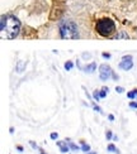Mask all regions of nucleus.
<instances>
[{"label":"nucleus","instance_id":"nucleus-1","mask_svg":"<svg viewBox=\"0 0 137 154\" xmlns=\"http://www.w3.org/2000/svg\"><path fill=\"white\" fill-rule=\"evenodd\" d=\"M22 23L21 20L11 15V14H4L0 19V37L3 39H14L21 33Z\"/></svg>","mask_w":137,"mask_h":154},{"label":"nucleus","instance_id":"nucleus-2","mask_svg":"<svg viewBox=\"0 0 137 154\" xmlns=\"http://www.w3.org/2000/svg\"><path fill=\"white\" fill-rule=\"evenodd\" d=\"M60 37L62 39H77L79 35V29L77 25L73 20H65L60 23Z\"/></svg>","mask_w":137,"mask_h":154},{"label":"nucleus","instance_id":"nucleus-3","mask_svg":"<svg viewBox=\"0 0 137 154\" xmlns=\"http://www.w3.org/2000/svg\"><path fill=\"white\" fill-rule=\"evenodd\" d=\"M95 30L102 37H110L116 32V23L110 18H102L96 22Z\"/></svg>","mask_w":137,"mask_h":154},{"label":"nucleus","instance_id":"nucleus-4","mask_svg":"<svg viewBox=\"0 0 137 154\" xmlns=\"http://www.w3.org/2000/svg\"><path fill=\"white\" fill-rule=\"evenodd\" d=\"M64 10H65V0H54V5H52L50 19L51 20L60 19L61 15L64 14Z\"/></svg>","mask_w":137,"mask_h":154},{"label":"nucleus","instance_id":"nucleus-5","mask_svg":"<svg viewBox=\"0 0 137 154\" xmlns=\"http://www.w3.org/2000/svg\"><path fill=\"white\" fill-rule=\"evenodd\" d=\"M112 72H113V69L110 68V66L106 65V63L99 66V77L102 81H107L108 79H110L112 77Z\"/></svg>","mask_w":137,"mask_h":154},{"label":"nucleus","instance_id":"nucleus-6","mask_svg":"<svg viewBox=\"0 0 137 154\" xmlns=\"http://www.w3.org/2000/svg\"><path fill=\"white\" fill-rule=\"evenodd\" d=\"M76 65H77V67H79L83 72H85V73H93V72L95 71V68H96V65H95L94 62H91L90 65H86V66H81V65H80V62L77 61Z\"/></svg>","mask_w":137,"mask_h":154},{"label":"nucleus","instance_id":"nucleus-7","mask_svg":"<svg viewBox=\"0 0 137 154\" xmlns=\"http://www.w3.org/2000/svg\"><path fill=\"white\" fill-rule=\"evenodd\" d=\"M133 67V61L132 60H122L119 63V68L125 69V71H129Z\"/></svg>","mask_w":137,"mask_h":154},{"label":"nucleus","instance_id":"nucleus-8","mask_svg":"<svg viewBox=\"0 0 137 154\" xmlns=\"http://www.w3.org/2000/svg\"><path fill=\"white\" fill-rule=\"evenodd\" d=\"M56 144H57L58 148H60L61 153H67L69 149H70V146H69V144H67L66 140H65V142H56Z\"/></svg>","mask_w":137,"mask_h":154},{"label":"nucleus","instance_id":"nucleus-9","mask_svg":"<svg viewBox=\"0 0 137 154\" xmlns=\"http://www.w3.org/2000/svg\"><path fill=\"white\" fill-rule=\"evenodd\" d=\"M25 66H27V62H25V61H19V62L17 63L15 71H17L18 73H22V72L24 71V68H25Z\"/></svg>","mask_w":137,"mask_h":154},{"label":"nucleus","instance_id":"nucleus-10","mask_svg":"<svg viewBox=\"0 0 137 154\" xmlns=\"http://www.w3.org/2000/svg\"><path fill=\"white\" fill-rule=\"evenodd\" d=\"M121 38H125V39H128V38H129V35L126 33L125 30H121L119 33H117V34L113 37V39H121Z\"/></svg>","mask_w":137,"mask_h":154},{"label":"nucleus","instance_id":"nucleus-11","mask_svg":"<svg viewBox=\"0 0 137 154\" xmlns=\"http://www.w3.org/2000/svg\"><path fill=\"white\" fill-rule=\"evenodd\" d=\"M66 142H67V144H69V146H70V149H71V150H74V152H77V150L80 149L79 146H77V145H76L75 143H73V142H71L70 139H66Z\"/></svg>","mask_w":137,"mask_h":154},{"label":"nucleus","instance_id":"nucleus-12","mask_svg":"<svg viewBox=\"0 0 137 154\" xmlns=\"http://www.w3.org/2000/svg\"><path fill=\"white\" fill-rule=\"evenodd\" d=\"M80 143H81V150L85 152V153H89V152H90V145L86 144L85 142H84V140H81Z\"/></svg>","mask_w":137,"mask_h":154},{"label":"nucleus","instance_id":"nucleus-13","mask_svg":"<svg viewBox=\"0 0 137 154\" xmlns=\"http://www.w3.org/2000/svg\"><path fill=\"white\" fill-rule=\"evenodd\" d=\"M108 91H109V88L107 87V86H104V87H102V90H100V97L102 99H104V97H106V96H107V94H108Z\"/></svg>","mask_w":137,"mask_h":154},{"label":"nucleus","instance_id":"nucleus-14","mask_svg":"<svg viewBox=\"0 0 137 154\" xmlns=\"http://www.w3.org/2000/svg\"><path fill=\"white\" fill-rule=\"evenodd\" d=\"M127 96H128V99H136L137 97V88L132 90V91H129L127 94Z\"/></svg>","mask_w":137,"mask_h":154},{"label":"nucleus","instance_id":"nucleus-15","mask_svg":"<svg viewBox=\"0 0 137 154\" xmlns=\"http://www.w3.org/2000/svg\"><path fill=\"white\" fill-rule=\"evenodd\" d=\"M73 67H74V63L71 61H67L66 63H65V69H66V71H70Z\"/></svg>","mask_w":137,"mask_h":154},{"label":"nucleus","instance_id":"nucleus-16","mask_svg":"<svg viewBox=\"0 0 137 154\" xmlns=\"http://www.w3.org/2000/svg\"><path fill=\"white\" fill-rule=\"evenodd\" d=\"M93 97H94V100H96V101H99V99H102V97H100V92L98 91V90H95V91L93 92Z\"/></svg>","mask_w":137,"mask_h":154},{"label":"nucleus","instance_id":"nucleus-17","mask_svg":"<svg viewBox=\"0 0 137 154\" xmlns=\"http://www.w3.org/2000/svg\"><path fill=\"white\" fill-rule=\"evenodd\" d=\"M107 149H108V152H113V153H116V150H117L114 144H108V148Z\"/></svg>","mask_w":137,"mask_h":154},{"label":"nucleus","instance_id":"nucleus-18","mask_svg":"<svg viewBox=\"0 0 137 154\" xmlns=\"http://www.w3.org/2000/svg\"><path fill=\"white\" fill-rule=\"evenodd\" d=\"M106 138L109 140V139H112L113 138V134H112V131L110 130H107V133H106Z\"/></svg>","mask_w":137,"mask_h":154},{"label":"nucleus","instance_id":"nucleus-19","mask_svg":"<svg viewBox=\"0 0 137 154\" xmlns=\"http://www.w3.org/2000/svg\"><path fill=\"white\" fill-rule=\"evenodd\" d=\"M29 144H31V146H32V148H33V149H36V150H37V149H40V146H38V145H37L34 142H32V140L29 142Z\"/></svg>","mask_w":137,"mask_h":154},{"label":"nucleus","instance_id":"nucleus-20","mask_svg":"<svg viewBox=\"0 0 137 154\" xmlns=\"http://www.w3.org/2000/svg\"><path fill=\"white\" fill-rule=\"evenodd\" d=\"M116 91L118 92V94H123V92H125V88H123V87H118V86H117V87H116Z\"/></svg>","mask_w":137,"mask_h":154},{"label":"nucleus","instance_id":"nucleus-21","mask_svg":"<svg viewBox=\"0 0 137 154\" xmlns=\"http://www.w3.org/2000/svg\"><path fill=\"white\" fill-rule=\"evenodd\" d=\"M102 56H103V58H106V60H109L110 58V53H107V52H103Z\"/></svg>","mask_w":137,"mask_h":154},{"label":"nucleus","instance_id":"nucleus-22","mask_svg":"<svg viewBox=\"0 0 137 154\" xmlns=\"http://www.w3.org/2000/svg\"><path fill=\"white\" fill-rule=\"evenodd\" d=\"M93 106H94V110H95V111H98V112H99V114H102V112H103V111H102V109H100L99 106H98V105L93 104Z\"/></svg>","mask_w":137,"mask_h":154},{"label":"nucleus","instance_id":"nucleus-23","mask_svg":"<svg viewBox=\"0 0 137 154\" xmlns=\"http://www.w3.org/2000/svg\"><path fill=\"white\" fill-rule=\"evenodd\" d=\"M112 77H113V80H116V81H118V80H119V76L117 75V73H116L114 71L112 72Z\"/></svg>","mask_w":137,"mask_h":154},{"label":"nucleus","instance_id":"nucleus-24","mask_svg":"<svg viewBox=\"0 0 137 154\" xmlns=\"http://www.w3.org/2000/svg\"><path fill=\"white\" fill-rule=\"evenodd\" d=\"M90 57H91L90 53H83V58H84V60H89Z\"/></svg>","mask_w":137,"mask_h":154},{"label":"nucleus","instance_id":"nucleus-25","mask_svg":"<svg viewBox=\"0 0 137 154\" xmlns=\"http://www.w3.org/2000/svg\"><path fill=\"white\" fill-rule=\"evenodd\" d=\"M57 137H58V134H57V133H52V134H51V139H52V140H56Z\"/></svg>","mask_w":137,"mask_h":154},{"label":"nucleus","instance_id":"nucleus-26","mask_svg":"<svg viewBox=\"0 0 137 154\" xmlns=\"http://www.w3.org/2000/svg\"><path fill=\"white\" fill-rule=\"evenodd\" d=\"M122 60H132V56L131 54H126V56L122 57Z\"/></svg>","mask_w":137,"mask_h":154},{"label":"nucleus","instance_id":"nucleus-27","mask_svg":"<svg viewBox=\"0 0 137 154\" xmlns=\"http://www.w3.org/2000/svg\"><path fill=\"white\" fill-rule=\"evenodd\" d=\"M129 106H131L132 109H137V102L136 101H132L131 104H129Z\"/></svg>","mask_w":137,"mask_h":154},{"label":"nucleus","instance_id":"nucleus-28","mask_svg":"<svg viewBox=\"0 0 137 154\" xmlns=\"http://www.w3.org/2000/svg\"><path fill=\"white\" fill-rule=\"evenodd\" d=\"M17 149H18L19 152H23V150H24V148H23L22 145H17Z\"/></svg>","mask_w":137,"mask_h":154},{"label":"nucleus","instance_id":"nucleus-29","mask_svg":"<svg viewBox=\"0 0 137 154\" xmlns=\"http://www.w3.org/2000/svg\"><path fill=\"white\" fill-rule=\"evenodd\" d=\"M108 119H109L110 121H113V120H114V116H113L112 114H109V115H108Z\"/></svg>","mask_w":137,"mask_h":154},{"label":"nucleus","instance_id":"nucleus-30","mask_svg":"<svg viewBox=\"0 0 137 154\" xmlns=\"http://www.w3.org/2000/svg\"><path fill=\"white\" fill-rule=\"evenodd\" d=\"M38 150H40V154H47V153H46V152H44V150H43L42 148H40V149H38Z\"/></svg>","mask_w":137,"mask_h":154},{"label":"nucleus","instance_id":"nucleus-31","mask_svg":"<svg viewBox=\"0 0 137 154\" xmlns=\"http://www.w3.org/2000/svg\"><path fill=\"white\" fill-rule=\"evenodd\" d=\"M9 133H10V134L14 133V128H10V129H9Z\"/></svg>","mask_w":137,"mask_h":154},{"label":"nucleus","instance_id":"nucleus-32","mask_svg":"<svg viewBox=\"0 0 137 154\" xmlns=\"http://www.w3.org/2000/svg\"><path fill=\"white\" fill-rule=\"evenodd\" d=\"M86 154H98L96 152H89V153H86Z\"/></svg>","mask_w":137,"mask_h":154},{"label":"nucleus","instance_id":"nucleus-33","mask_svg":"<svg viewBox=\"0 0 137 154\" xmlns=\"http://www.w3.org/2000/svg\"><path fill=\"white\" fill-rule=\"evenodd\" d=\"M116 154H121V152H119L118 149H117V150H116Z\"/></svg>","mask_w":137,"mask_h":154}]
</instances>
